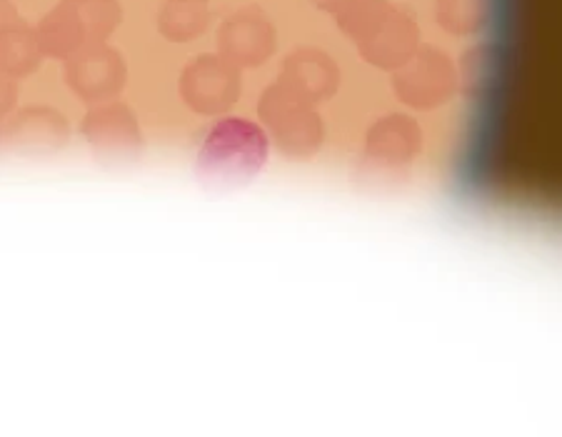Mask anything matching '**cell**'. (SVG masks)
Returning <instances> with one entry per match:
<instances>
[{
    "instance_id": "cell-11",
    "label": "cell",
    "mask_w": 562,
    "mask_h": 437,
    "mask_svg": "<svg viewBox=\"0 0 562 437\" xmlns=\"http://www.w3.org/2000/svg\"><path fill=\"white\" fill-rule=\"evenodd\" d=\"M423 143L420 127L407 115H390L380 121L368 135V153L378 160H407L418 153Z\"/></svg>"
},
{
    "instance_id": "cell-9",
    "label": "cell",
    "mask_w": 562,
    "mask_h": 437,
    "mask_svg": "<svg viewBox=\"0 0 562 437\" xmlns=\"http://www.w3.org/2000/svg\"><path fill=\"white\" fill-rule=\"evenodd\" d=\"M280 83L301 96L307 103H323L340 86V70L328 53L315 48H301L290 53L280 76Z\"/></svg>"
},
{
    "instance_id": "cell-8",
    "label": "cell",
    "mask_w": 562,
    "mask_h": 437,
    "mask_svg": "<svg viewBox=\"0 0 562 437\" xmlns=\"http://www.w3.org/2000/svg\"><path fill=\"white\" fill-rule=\"evenodd\" d=\"M356 43L360 56L366 58L370 66L383 70H397L420 48V31L405 13L390 8V11L383 18H378Z\"/></svg>"
},
{
    "instance_id": "cell-5",
    "label": "cell",
    "mask_w": 562,
    "mask_h": 437,
    "mask_svg": "<svg viewBox=\"0 0 562 437\" xmlns=\"http://www.w3.org/2000/svg\"><path fill=\"white\" fill-rule=\"evenodd\" d=\"M125 80H128L125 58L105 43L86 45L66 60V83L90 105H101L121 96Z\"/></svg>"
},
{
    "instance_id": "cell-14",
    "label": "cell",
    "mask_w": 562,
    "mask_h": 437,
    "mask_svg": "<svg viewBox=\"0 0 562 437\" xmlns=\"http://www.w3.org/2000/svg\"><path fill=\"white\" fill-rule=\"evenodd\" d=\"M86 33L88 45L105 43L123 23V8L117 0H63Z\"/></svg>"
},
{
    "instance_id": "cell-15",
    "label": "cell",
    "mask_w": 562,
    "mask_h": 437,
    "mask_svg": "<svg viewBox=\"0 0 562 437\" xmlns=\"http://www.w3.org/2000/svg\"><path fill=\"white\" fill-rule=\"evenodd\" d=\"M487 0H438V23L452 35H473L485 25Z\"/></svg>"
},
{
    "instance_id": "cell-13",
    "label": "cell",
    "mask_w": 562,
    "mask_h": 437,
    "mask_svg": "<svg viewBox=\"0 0 562 437\" xmlns=\"http://www.w3.org/2000/svg\"><path fill=\"white\" fill-rule=\"evenodd\" d=\"M43 51L35 38V29L23 21L0 33V68L15 78H25L41 68Z\"/></svg>"
},
{
    "instance_id": "cell-3",
    "label": "cell",
    "mask_w": 562,
    "mask_h": 437,
    "mask_svg": "<svg viewBox=\"0 0 562 437\" xmlns=\"http://www.w3.org/2000/svg\"><path fill=\"white\" fill-rule=\"evenodd\" d=\"M178 90L183 103L198 115H221L238 103L243 93L240 68L221 53H205L188 63L180 72Z\"/></svg>"
},
{
    "instance_id": "cell-7",
    "label": "cell",
    "mask_w": 562,
    "mask_h": 437,
    "mask_svg": "<svg viewBox=\"0 0 562 437\" xmlns=\"http://www.w3.org/2000/svg\"><path fill=\"white\" fill-rule=\"evenodd\" d=\"M217 51L233 66L258 68L276 51V29L260 8H243V11L225 18L217 31Z\"/></svg>"
},
{
    "instance_id": "cell-16",
    "label": "cell",
    "mask_w": 562,
    "mask_h": 437,
    "mask_svg": "<svg viewBox=\"0 0 562 437\" xmlns=\"http://www.w3.org/2000/svg\"><path fill=\"white\" fill-rule=\"evenodd\" d=\"M18 78L11 72L0 68V121H5L8 113L13 111L18 103Z\"/></svg>"
},
{
    "instance_id": "cell-18",
    "label": "cell",
    "mask_w": 562,
    "mask_h": 437,
    "mask_svg": "<svg viewBox=\"0 0 562 437\" xmlns=\"http://www.w3.org/2000/svg\"><path fill=\"white\" fill-rule=\"evenodd\" d=\"M313 3L317 8H323V11H328V13H340L342 8L352 3V0H313Z\"/></svg>"
},
{
    "instance_id": "cell-1",
    "label": "cell",
    "mask_w": 562,
    "mask_h": 437,
    "mask_svg": "<svg viewBox=\"0 0 562 437\" xmlns=\"http://www.w3.org/2000/svg\"><path fill=\"white\" fill-rule=\"evenodd\" d=\"M270 156L268 131L246 117L217 121L198 148V183L213 193L248 186L266 168Z\"/></svg>"
},
{
    "instance_id": "cell-12",
    "label": "cell",
    "mask_w": 562,
    "mask_h": 437,
    "mask_svg": "<svg viewBox=\"0 0 562 437\" xmlns=\"http://www.w3.org/2000/svg\"><path fill=\"white\" fill-rule=\"evenodd\" d=\"M211 23L207 0H166L158 13V31L170 43H190Z\"/></svg>"
},
{
    "instance_id": "cell-2",
    "label": "cell",
    "mask_w": 562,
    "mask_h": 437,
    "mask_svg": "<svg viewBox=\"0 0 562 437\" xmlns=\"http://www.w3.org/2000/svg\"><path fill=\"white\" fill-rule=\"evenodd\" d=\"M260 121L273 135V141L285 156L305 158L321 148L323 121L313 111V105L295 96L283 83L270 86L258 103Z\"/></svg>"
},
{
    "instance_id": "cell-17",
    "label": "cell",
    "mask_w": 562,
    "mask_h": 437,
    "mask_svg": "<svg viewBox=\"0 0 562 437\" xmlns=\"http://www.w3.org/2000/svg\"><path fill=\"white\" fill-rule=\"evenodd\" d=\"M15 23H21V15H18L15 5L11 0H0V33L8 31Z\"/></svg>"
},
{
    "instance_id": "cell-4",
    "label": "cell",
    "mask_w": 562,
    "mask_h": 437,
    "mask_svg": "<svg viewBox=\"0 0 562 437\" xmlns=\"http://www.w3.org/2000/svg\"><path fill=\"white\" fill-rule=\"evenodd\" d=\"M395 96L413 108H438L448 103L458 88V76L452 60L446 53L430 45H420L418 51L407 58L393 78Z\"/></svg>"
},
{
    "instance_id": "cell-6",
    "label": "cell",
    "mask_w": 562,
    "mask_h": 437,
    "mask_svg": "<svg viewBox=\"0 0 562 437\" xmlns=\"http://www.w3.org/2000/svg\"><path fill=\"white\" fill-rule=\"evenodd\" d=\"M83 135L103 163H131L140 156L143 135L138 117L117 100L90 108L83 121Z\"/></svg>"
},
{
    "instance_id": "cell-10",
    "label": "cell",
    "mask_w": 562,
    "mask_h": 437,
    "mask_svg": "<svg viewBox=\"0 0 562 437\" xmlns=\"http://www.w3.org/2000/svg\"><path fill=\"white\" fill-rule=\"evenodd\" d=\"M68 121L66 115L53 111V108H25L13 121H0V135L3 145H13L18 150H58L68 141Z\"/></svg>"
}]
</instances>
